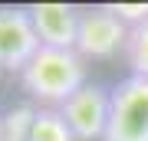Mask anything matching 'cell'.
<instances>
[{
	"mask_svg": "<svg viewBox=\"0 0 148 141\" xmlns=\"http://www.w3.org/2000/svg\"><path fill=\"white\" fill-rule=\"evenodd\" d=\"M109 108H112V92L99 82H86L73 99H66L59 105L66 125L73 128L76 141H95L106 138L109 125Z\"/></svg>",
	"mask_w": 148,
	"mask_h": 141,
	"instance_id": "3",
	"label": "cell"
},
{
	"mask_svg": "<svg viewBox=\"0 0 148 141\" xmlns=\"http://www.w3.org/2000/svg\"><path fill=\"white\" fill-rule=\"evenodd\" d=\"M125 56H128V66H132V76L148 79V20L128 30Z\"/></svg>",
	"mask_w": 148,
	"mask_h": 141,
	"instance_id": "8",
	"label": "cell"
},
{
	"mask_svg": "<svg viewBox=\"0 0 148 141\" xmlns=\"http://www.w3.org/2000/svg\"><path fill=\"white\" fill-rule=\"evenodd\" d=\"M40 40L27 7H0V69L23 72L36 56Z\"/></svg>",
	"mask_w": 148,
	"mask_h": 141,
	"instance_id": "5",
	"label": "cell"
},
{
	"mask_svg": "<svg viewBox=\"0 0 148 141\" xmlns=\"http://www.w3.org/2000/svg\"><path fill=\"white\" fill-rule=\"evenodd\" d=\"M30 141H76V135L66 125L59 108L43 105V108H36V118H33V128H30Z\"/></svg>",
	"mask_w": 148,
	"mask_h": 141,
	"instance_id": "7",
	"label": "cell"
},
{
	"mask_svg": "<svg viewBox=\"0 0 148 141\" xmlns=\"http://www.w3.org/2000/svg\"><path fill=\"white\" fill-rule=\"evenodd\" d=\"M20 82H23V89H27L30 99L63 105L66 99H73V95L86 85L82 56L76 49L40 46L36 56H33L27 63V69L20 72Z\"/></svg>",
	"mask_w": 148,
	"mask_h": 141,
	"instance_id": "1",
	"label": "cell"
},
{
	"mask_svg": "<svg viewBox=\"0 0 148 141\" xmlns=\"http://www.w3.org/2000/svg\"><path fill=\"white\" fill-rule=\"evenodd\" d=\"M0 141H3V121H0Z\"/></svg>",
	"mask_w": 148,
	"mask_h": 141,
	"instance_id": "11",
	"label": "cell"
},
{
	"mask_svg": "<svg viewBox=\"0 0 148 141\" xmlns=\"http://www.w3.org/2000/svg\"><path fill=\"white\" fill-rule=\"evenodd\" d=\"M33 118H36V108L33 105H13L3 118V141H30V128H33Z\"/></svg>",
	"mask_w": 148,
	"mask_h": 141,
	"instance_id": "9",
	"label": "cell"
},
{
	"mask_svg": "<svg viewBox=\"0 0 148 141\" xmlns=\"http://www.w3.org/2000/svg\"><path fill=\"white\" fill-rule=\"evenodd\" d=\"M30 20L36 30L40 46L49 49H76L82 10L73 3H30Z\"/></svg>",
	"mask_w": 148,
	"mask_h": 141,
	"instance_id": "6",
	"label": "cell"
},
{
	"mask_svg": "<svg viewBox=\"0 0 148 141\" xmlns=\"http://www.w3.org/2000/svg\"><path fill=\"white\" fill-rule=\"evenodd\" d=\"M128 43V26L109 13V7H89L79 16V40H76V52L82 59H109Z\"/></svg>",
	"mask_w": 148,
	"mask_h": 141,
	"instance_id": "4",
	"label": "cell"
},
{
	"mask_svg": "<svg viewBox=\"0 0 148 141\" xmlns=\"http://www.w3.org/2000/svg\"><path fill=\"white\" fill-rule=\"evenodd\" d=\"M102 141H148V79L128 76L112 89V108Z\"/></svg>",
	"mask_w": 148,
	"mask_h": 141,
	"instance_id": "2",
	"label": "cell"
},
{
	"mask_svg": "<svg viewBox=\"0 0 148 141\" xmlns=\"http://www.w3.org/2000/svg\"><path fill=\"white\" fill-rule=\"evenodd\" d=\"M106 7H109V13H115L119 20L128 26V30L148 20V3H106Z\"/></svg>",
	"mask_w": 148,
	"mask_h": 141,
	"instance_id": "10",
	"label": "cell"
}]
</instances>
